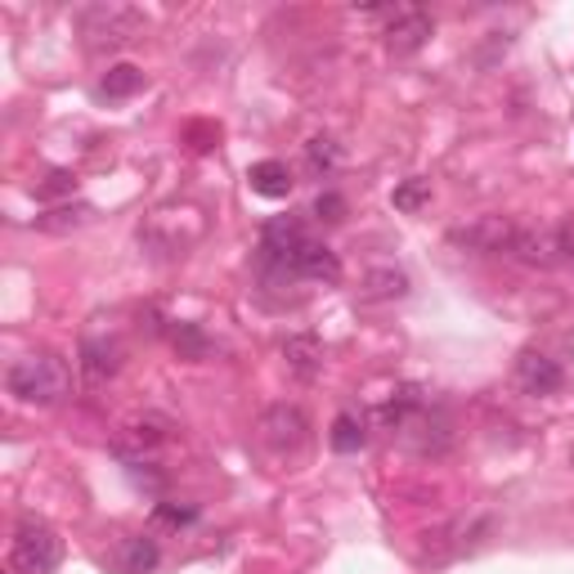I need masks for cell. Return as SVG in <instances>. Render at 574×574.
I'll return each instance as SVG.
<instances>
[{
  "label": "cell",
  "mask_w": 574,
  "mask_h": 574,
  "mask_svg": "<svg viewBox=\"0 0 574 574\" xmlns=\"http://www.w3.org/2000/svg\"><path fill=\"white\" fill-rule=\"evenodd\" d=\"M5 386L19 405H36V409H49V405H64L68 390H73V373L59 355H23L10 364L5 373Z\"/></svg>",
  "instance_id": "cell-1"
},
{
  "label": "cell",
  "mask_w": 574,
  "mask_h": 574,
  "mask_svg": "<svg viewBox=\"0 0 574 574\" xmlns=\"http://www.w3.org/2000/svg\"><path fill=\"white\" fill-rule=\"evenodd\" d=\"M59 561H64V539L54 534V526H45L41 516H23L10 543L14 574H54Z\"/></svg>",
  "instance_id": "cell-2"
},
{
  "label": "cell",
  "mask_w": 574,
  "mask_h": 574,
  "mask_svg": "<svg viewBox=\"0 0 574 574\" xmlns=\"http://www.w3.org/2000/svg\"><path fill=\"white\" fill-rule=\"evenodd\" d=\"M140 27H144V19L122 5H95L81 14V36H86V49H95V54L131 45Z\"/></svg>",
  "instance_id": "cell-3"
},
{
  "label": "cell",
  "mask_w": 574,
  "mask_h": 574,
  "mask_svg": "<svg viewBox=\"0 0 574 574\" xmlns=\"http://www.w3.org/2000/svg\"><path fill=\"white\" fill-rule=\"evenodd\" d=\"M565 252H570V229H530V224H516L507 247L511 261H521L530 269H552L565 261Z\"/></svg>",
  "instance_id": "cell-4"
},
{
  "label": "cell",
  "mask_w": 574,
  "mask_h": 574,
  "mask_svg": "<svg viewBox=\"0 0 574 574\" xmlns=\"http://www.w3.org/2000/svg\"><path fill=\"white\" fill-rule=\"evenodd\" d=\"M386 49L390 54H418L431 36H435V19L427 14V10H418V5H395V10H386Z\"/></svg>",
  "instance_id": "cell-5"
},
{
  "label": "cell",
  "mask_w": 574,
  "mask_h": 574,
  "mask_svg": "<svg viewBox=\"0 0 574 574\" xmlns=\"http://www.w3.org/2000/svg\"><path fill=\"white\" fill-rule=\"evenodd\" d=\"M395 435H399V444H409L413 453H444L449 440H453V422H449V413L440 405H431V399H427V405Z\"/></svg>",
  "instance_id": "cell-6"
},
{
  "label": "cell",
  "mask_w": 574,
  "mask_h": 574,
  "mask_svg": "<svg viewBox=\"0 0 574 574\" xmlns=\"http://www.w3.org/2000/svg\"><path fill=\"white\" fill-rule=\"evenodd\" d=\"M261 440L274 449V453H297L306 440H310V422L297 405H274L265 418H261Z\"/></svg>",
  "instance_id": "cell-7"
},
{
  "label": "cell",
  "mask_w": 574,
  "mask_h": 574,
  "mask_svg": "<svg viewBox=\"0 0 574 574\" xmlns=\"http://www.w3.org/2000/svg\"><path fill=\"white\" fill-rule=\"evenodd\" d=\"M511 234H516L511 220H503V216H481V220H472V224L449 229V243H453V247H467V252H507V247H511Z\"/></svg>",
  "instance_id": "cell-8"
},
{
  "label": "cell",
  "mask_w": 574,
  "mask_h": 574,
  "mask_svg": "<svg viewBox=\"0 0 574 574\" xmlns=\"http://www.w3.org/2000/svg\"><path fill=\"white\" fill-rule=\"evenodd\" d=\"M516 382H521L530 395H556L565 386V368L543 351H526L521 360H516Z\"/></svg>",
  "instance_id": "cell-9"
},
{
  "label": "cell",
  "mask_w": 574,
  "mask_h": 574,
  "mask_svg": "<svg viewBox=\"0 0 574 574\" xmlns=\"http://www.w3.org/2000/svg\"><path fill=\"white\" fill-rule=\"evenodd\" d=\"M118 368H122V346L112 336H86L81 341V373H86L90 386L108 382Z\"/></svg>",
  "instance_id": "cell-10"
},
{
  "label": "cell",
  "mask_w": 574,
  "mask_h": 574,
  "mask_svg": "<svg viewBox=\"0 0 574 574\" xmlns=\"http://www.w3.org/2000/svg\"><path fill=\"white\" fill-rule=\"evenodd\" d=\"M112 561H118L122 574H153L157 561H162V548L153 534H126L118 543V552H112Z\"/></svg>",
  "instance_id": "cell-11"
},
{
  "label": "cell",
  "mask_w": 574,
  "mask_h": 574,
  "mask_svg": "<svg viewBox=\"0 0 574 574\" xmlns=\"http://www.w3.org/2000/svg\"><path fill=\"white\" fill-rule=\"evenodd\" d=\"M399 297H409V274H405V269L382 265V269H368V274H364V287H360V306L399 301Z\"/></svg>",
  "instance_id": "cell-12"
},
{
  "label": "cell",
  "mask_w": 574,
  "mask_h": 574,
  "mask_svg": "<svg viewBox=\"0 0 574 574\" xmlns=\"http://www.w3.org/2000/svg\"><path fill=\"white\" fill-rule=\"evenodd\" d=\"M247 185H252V194H261V198H269V202H278V198H287L292 194V166L287 162H278V157H265V162H256L252 170H247Z\"/></svg>",
  "instance_id": "cell-13"
},
{
  "label": "cell",
  "mask_w": 574,
  "mask_h": 574,
  "mask_svg": "<svg viewBox=\"0 0 574 574\" xmlns=\"http://www.w3.org/2000/svg\"><path fill=\"white\" fill-rule=\"evenodd\" d=\"M283 360H287V368H292L301 382H314L319 368H323V346H319V336H310V332L287 336V341H283Z\"/></svg>",
  "instance_id": "cell-14"
},
{
  "label": "cell",
  "mask_w": 574,
  "mask_h": 574,
  "mask_svg": "<svg viewBox=\"0 0 574 574\" xmlns=\"http://www.w3.org/2000/svg\"><path fill=\"white\" fill-rule=\"evenodd\" d=\"M328 444H332L336 453H360V449L368 444V418H364V413H355V409H341V413L332 418Z\"/></svg>",
  "instance_id": "cell-15"
},
{
  "label": "cell",
  "mask_w": 574,
  "mask_h": 574,
  "mask_svg": "<svg viewBox=\"0 0 574 574\" xmlns=\"http://www.w3.org/2000/svg\"><path fill=\"white\" fill-rule=\"evenodd\" d=\"M144 90V73L135 64H112L103 77H99V99H131Z\"/></svg>",
  "instance_id": "cell-16"
},
{
  "label": "cell",
  "mask_w": 574,
  "mask_h": 574,
  "mask_svg": "<svg viewBox=\"0 0 574 574\" xmlns=\"http://www.w3.org/2000/svg\"><path fill=\"white\" fill-rule=\"evenodd\" d=\"M170 346H176V355H180V360L198 364V360H207V355H211V336H207L198 323H176V328H170Z\"/></svg>",
  "instance_id": "cell-17"
},
{
  "label": "cell",
  "mask_w": 574,
  "mask_h": 574,
  "mask_svg": "<svg viewBox=\"0 0 574 574\" xmlns=\"http://www.w3.org/2000/svg\"><path fill=\"white\" fill-rule=\"evenodd\" d=\"M306 162H310V170H314V176H332V170L341 166V144L332 140V135H314L310 144H306Z\"/></svg>",
  "instance_id": "cell-18"
},
{
  "label": "cell",
  "mask_w": 574,
  "mask_h": 574,
  "mask_svg": "<svg viewBox=\"0 0 574 574\" xmlns=\"http://www.w3.org/2000/svg\"><path fill=\"white\" fill-rule=\"evenodd\" d=\"M390 202H395V211H422L427 202H431V180H422V176H413V180H405L395 194H390Z\"/></svg>",
  "instance_id": "cell-19"
},
{
  "label": "cell",
  "mask_w": 574,
  "mask_h": 574,
  "mask_svg": "<svg viewBox=\"0 0 574 574\" xmlns=\"http://www.w3.org/2000/svg\"><path fill=\"white\" fill-rule=\"evenodd\" d=\"M95 211L86 207V202H77V207H59V211H49V216H41L36 220V229H49V234H64V229H77V224H86Z\"/></svg>",
  "instance_id": "cell-20"
},
{
  "label": "cell",
  "mask_w": 574,
  "mask_h": 574,
  "mask_svg": "<svg viewBox=\"0 0 574 574\" xmlns=\"http://www.w3.org/2000/svg\"><path fill=\"white\" fill-rule=\"evenodd\" d=\"M198 516H202V511H198L194 503H157V507H153V521H157V526H170V530L194 526Z\"/></svg>",
  "instance_id": "cell-21"
},
{
  "label": "cell",
  "mask_w": 574,
  "mask_h": 574,
  "mask_svg": "<svg viewBox=\"0 0 574 574\" xmlns=\"http://www.w3.org/2000/svg\"><path fill=\"white\" fill-rule=\"evenodd\" d=\"M77 194V176H68V170H49V176L36 185V198H73Z\"/></svg>",
  "instance_id": "cell-22"
},
{
  "label": "cell",
  "mask_w": 574,
  "mask_h": 574,
  "mask_svg": "<svg viewBox=\"0 0 574 574\" xmlns=\"http://www.w3.org/2000/svg\"><path fill=\"white\" fill-rule=\"evenodd\" d=\"M314 220H323V224H341V220H346V198H341L336 189H323V194L314 198Z\"/></svg>",
  "instance_id": "cell-23"
},
{
  "label": "cell",
  "mask_w": 574,
  "mask_h": 574,
  "mask_svg": "<svg viewBox=\"0 0 574 574\" xmlns=\"http://www.w3.org/2000/svg\"><path fill=\"white\" fill-rule=\"evenodd\" d=\"M185 140H189L194 153H207V148L220 140V126H211V122H194V126L185 131Z\"/></svg>",
  "instance_id": "cell-24"
},
{
  "label": "cell",
  "mask_w": 574,
  "mask_h": 574,
  "mask_svg": "<svg viewBox=\"0 0 574 574\" xmlns=\"http://www.w3.org/2000/svg\"><path fill=\"white\" fill-rule=\"evenodd\" d=\"M570 256H574V239H570Z\"/></svg>",
  "instance_id": "cell-25"
}]
</instances>
